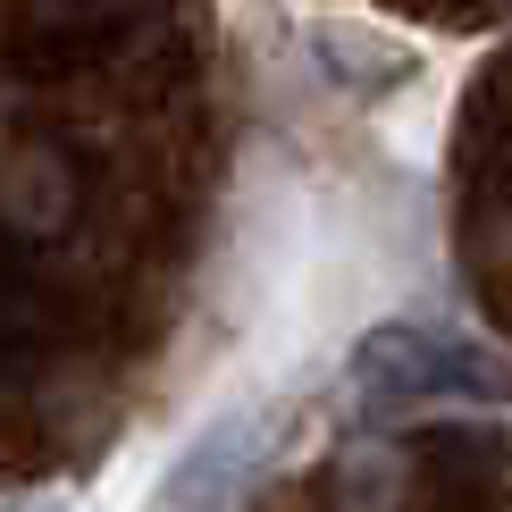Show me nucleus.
Returning a JSON list of instances; mask_svg holds the SVG:
<instances>
[{
    "instance_id": "f257e3e1",
    "label": "nucleus",
    "mask_w": 512,
    "mask_h": 512,
    "mask_svg": "<svg viewBox=\"0 0 512 512\" xmlns=\"http://www.w3.org/2000/svg\"><path fill=\"white\" fill-rule=\"evenodd\" d=\"M353 395L370 412H403V403H429V395H496V378L471 345H454L437 328H378L353 345Z\"/></svg>"
},
{
    "instance_id": "f03ea898",
    "label": "nucleus",
    "mask_w": 512,
    "mask_h": 512,
    "mask_svg": "<svg viewBox=\"0 0 512 512\" xmlns=\"http://www.w3.org/2000/svg\"><path fill=\"white\" fill-rule=\"evenodd\" d=\"M269 445H277V420H269V412H227V420H210V429L168 462L152 512H227V504H236V487L269 462Z\"/></svg>"
}]
</instances>
